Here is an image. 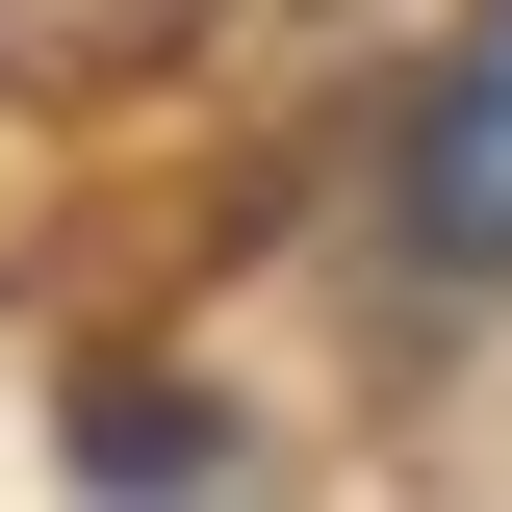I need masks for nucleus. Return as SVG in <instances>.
<instances>
[{
	"mask_svg": "<svg viewBox=\"0 0 512 512\" xmlns=\"http://www.w3.org/2000/svg\"><path fill=\"white\" fill-rule=\"evenodd\" d=\"M410 256H461V282L512 256V0L461 26V77H436V128H410Z\"/></svg>",
	"mask_w": 512,
	"mask_h": 512,
	"instance_id": "nucleus-1",
	"label": "nucleus"
}]
</instances>
